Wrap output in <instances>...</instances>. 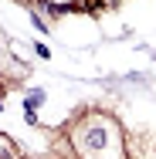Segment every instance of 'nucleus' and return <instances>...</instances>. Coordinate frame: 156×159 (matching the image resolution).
Here are the masks:
<instances>
[{
    "mask_svg": "<svg viewBox=\"0 0 156 159\" xmlns=\"http://www.w3.org/2000/svg\"><path fill=\"white\" fill-rule=\"evenodd\" d=\"M0 159H24V156H21V149L14 146V139L3 135V132H0Z\"/></svg>",
    "mask_w": 156,
    "mask_h": 159,
    "instance_id": "3",
    "label": "nucleus"
},
{
    "mask_svg": "<svg viewBox=\"0 0 156 159\" xmlns=\"http://www.w3.org/2000/svg\"><path fill=\"white\" fill-rule=\"evenodd\" d=\"M68 139L78 159H129L122 125L109 112H82L68 125Z\"/></svg>",
    "mask_w": 156,
    "mask_h": 159,
    "instance_id": "1",
    "label": "nucleus"
},
{
    "mask_svg": "<svg viewBox=\"0 0 156 159\" xmlns=\"http://www.w3.org/2000/svg\"><path fill=\"white\" fill-rule=\"evenodd\" d=\"M24 75H27V64L17 61V54L14 51H0V81H24Z\"/></svg>",
    "mask_w": 156,
    "mask_h": 159,
    "instance_id": "2",
    "label": "nucleus"
}]
</instances>
